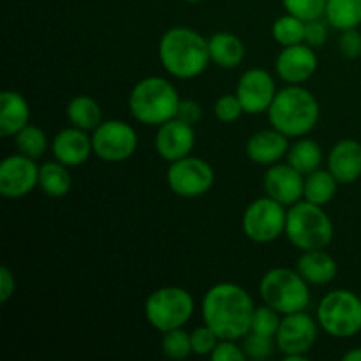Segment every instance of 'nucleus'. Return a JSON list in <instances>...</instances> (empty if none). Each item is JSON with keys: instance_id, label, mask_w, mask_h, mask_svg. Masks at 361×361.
Segmentation results:
<instances>
[{"instance_id": "nucleus-1", "label": "nucleus", "mask_w": 361, "mask_h": 361, "mask_svg": "<svg viewBox=\"0 0 361 361\" xmlns=\"http://www.w3.org/2000/svg\"><path fill=\"white\" fill-rule=\"evenodd\" d=\"M252 298L249 293L233 282L212 286L201 302L204 324L217 334L221 341H238L250 331L254 316Z\"/></svg>"}, {"instance_id": "nucleus-2", "label": "nucleus", "mask_w": 361, "mask_h": 361, "mask_svg": "<svg viewBox=\"0 0 361 361\" xmlns=\"http://www.w3.org/2000/svg\"><path fill=\"white\" fill-rule=\"evenodd\" d=\"M159 60L166 73L180 80H192L212 62L208 39L189 27H173L159 41Z\"/></svg>"}, {"instance_id": "nucleus-3", "label": "nucleus", "mask_w": 361, "mask_h": 361, "mask_svg": "<svg viewBox=\"0 0 361 361\" xmlns=\"http://www.w3.org/2000/svg\"><path fill=\"white\" fill-rule=\"evenodd\" d=\"M271 127L288 137H302L309 134L319 120L317 99L300 85L277 90L274 102L268 109Z\"/></svg>"}, {"instance_id": "nucleus-4", "label": "nucleus", "mask_w": 361, "mask_h": 361, "mask_svg": "<svg viewBox=\"0 0 361 361\" xmlns=\"http://www.w3.org/2000/svg\"><path fill=\"white\" fill-rule=\"evenodd\" d=\"M180 95L175 85L161 76L137 81L129 94L130 115L145 126H162L178 113Z\"/></svg>"}, {"instance_id": "nucleus-5", "label": "nucleus", "mask_w": 361, "mask_h": 361, "mask_svg": "<svg viewBox=\"0 0 361 361\" xmlns=\"http://www.w3.org/2000/svg\"><path fill=\"white\" fill-rule=\"evenodd\" d=\"M286 236L302 252L326 249L334 240V222L323 207L307 200L298 201L288 210Z\"/></svg>"}, {"instance_id": "nucleus-6", "label": "nucleus", "mask_w": 361, "mask_h": 361, "mask_svg": "<svg viewBox=\"0 0 361 361\" xmlns=\"http://www.w3.org/2000/svg\"><path fill=\"white\" fill-rule=\"evenodd\" d=\"M309 282L291 268H271L259 282V295L267 305L282 316L302 312L310 305Z\"/></svg>"}, {"instance_id": "nucleus-7", "label": "nucleus", "mask_w": 361, "mask_h": 361, "mask_svg": "<svg viewBox=\"0 0 361 361\" xmlns=\"http://www.w3.org/2000/svg\"><path fill=\"white\" fill-rule=\"evenodd\" d=\"M194 314V298L187 289L166 286L152 293L145 303V317L155 330L166 331L183 328Z\"/></svg>"}, {"instance_id": "nucleus-8", "label": "nucleus", "mask_w": 361, "mask_h": 361, "mask_svg": "<svg viewBox=\"0 0 361 361\" xmlns=\"http://www.w3.org/2000/svg\"><path fill=\"white\" fill-rule=\"evenodd\" d=\"M317 323L335 338L361 334V298L348 289L330 291L317 307Z\"/></svg>"}, {"instance_id": "nucleus-9", "label": "nucleus", "mask_w": 361, "mask_h": 361, "mask_svg": "<svg viewBox=\"0 0 361 361\" xmlns=\"http://www.w3.org/2000/svg\"><path fill=\"white\" fill-rule=\"evenodd\" d=\"M286 212L284 204L271 200L270 196L252 201L243 212L242 228L247 238L256 243H271L286 233Z\"/></svg>"}, {"instance_id": "nucleus-10", "label": "nucleus", "mask_w": 361, "mask_h": 361, "mask_svg": "<svg viewBox=\"0 0 361 361\" xmlns=\"http://www.w3.org/2000/svg\"><path fill=\"white\" fill-rule=\"evenodd\" d=\"M166 180L169 189L176 196L192 200V197L204 196L214 187L215 173L204 159L187 155L178 161L169 162Z\"/></svg>"}, {"instance_id": "nucleus-11", "label": "nucleus", "mask_w": 361, "mask_h": 361, "mask_svg": "<svg viewBox=\"0 0 361 361\" xmlns=\"http://www.w3.org/2000/svg\"><path fill=\"white\" fill-rule=\"evenodd\" d=\"M92 147L102 161L122 162L136 152L137 134L123 120H106L92 133Z\"/></svg>"}, {"instance_id": "nucleus-12", "label": "nucleus", "mask_w": 361, "mask_h": 361, "mask_svg": "<svg viewBox=\"0 0 361 361\" xmlns=\"http://www.w3.org/2000/svg\"><path fill=\"white\" fill-rule=\"evenodd\" d=\"M317 324L314 317L302 312L286 314L281 321L277 335H275V345L279 351L288 356H307L312 349L317 338Z\"/></svg>"}, {"instance_id": "nucleus-13", "label": "nucleus", "mask_w": 361, "mask_h": 361, "mask_svg": "<svg viewBox=\"0 0 361 361\" xmlns=\"http://www.w3.org/2000/svg\"><path fill=\"white\" fill-rule=\"evenodd\" d=\"M39 168L35 159L13 154L0 164V194L7 200H20L39 185Z\"/></svg>"}, {"instance_id": "nucleus-14", "label": "nucleus", "mask_w": 361, "mask_h": 361, "mask_svg": "<svg viewBox=\"0 0 361 361\" xmlns=\"http://www.w3.org/2000/svg\"><path fill=\"white\" fill-rule=\"evenodd\" d=\"M235 94L242 102V108L247 115H261L270 109L277 95V87L268 71L252 67L242 74Z\"/></svg>"}, {"instance_id": "nucleus-15", "label": "nucleus", "mask_w": 361, "mask_h": 361, "mask_svg": "<svg viewBox=\"0 0 361 361\" xmlns=\"http://www.w3.org/2000/svg\"><path fill=\"white\" fill-rule=\"evenodd\" d=\"M263 187L267 196L279 201L284 207L298 203L305 190V175L293 168L291 164H271L268 166L263 176Z\"/></svg>"}, {"instance_id": "nucleus-16", "label": "nucleus", "mask_w": 361, "mask_h": 361, "mask_svg": "<svg viewBox=\"0 0 361 361\" xmlns=\"http://www.w3.org/2000/svg\"><path fill=\"white\" fill-rule=\"evenodd\" d=\"M319 60L312 46L300 42L295 46H286L275 60V71L279 78L289 85H302L309 81L317 71Z\"/></svg>"}, {"instance_id": "nucleus-17", "label": "nucleus", "mask_w": 361, "mask_h": 361, "mask_svg": "<svg viewBox=\"0 0 361 361\" xmlns=\"http://www.w3.org/2000/svg\"><path fill=\"white\" fill-rule=\"evenodd\" d=\"M194 145H196L194 126L176 116L159 126L155 134V150L168 162H175L190 155Z\"/></svg>"}, {"instance_id": "nucleus-18", "label": "nucleus", "mask_w": 361, "mask_h": 361, "mask_svg": "<svg viewBox=\"0 0 361 361\" xmlns=\"http://www.w3.org/2000/svg\"><path fill=\"white\" fill-rule=\"evenodd\" d=\"M51 152L59 162L69 168H76L88 161V157L94 154V147H92V137L88 136L87 130L73 126L69 129L60 130L53 137Z\"/></svg>"}, {"instance_id": "nucleus-19", "label": "nucleus", "mask_w": 361, "mask_h": 361, "mask_svg": "<svg viewBox=\"0 0 361 361\" xmlns=\"http://www.w3.org/2000/svg\"><path fill=\"white\" fill-rule=\"evenodd\" d=\"M289 137L277 129H264L252 134L245 145V154L254 164H277L289 150Z\"/></svg>"}, {"instance_id": "nucleus-20", "label": "nucleus", "mask_w": 361, "mask_h": 361, "mask_svg": "<svg viewBox=\"0 0 361 361\" xmlns=\"http://www.w3.org/2000/svg\"><path fill=\"white\" fill-rule=\"evenodd\" d=\"M328 169L338 183H353L361 176V143L342 140L328 154Z\"/></svg>"}, {"instance_id": "nucleus-21", "label": "nucleus", "mask_w": 361, "mask_h": 361, "mask_svg": "<svg viewBox=\"0 0 361 361\" xmlns=\"http://www.w3.org/2000/svg\"><path fill=\"white\" fill-rule=\"evenodd\" d=\"M296 270L303 279L312 286L330 284L338 274L337 261L330 256L324 249L305 250L298 257Z\"/></svg>"}, {"instance_id": "nucleus-22", "label": "nucleus", "mask_w": 361, "mask_h": 361, "mask_svg": "<svg viewBox=\"0 0 361 361\" xmlns=\"http://www.w3.org/2000/svg\"><path fill=\"white\" fill-rule=\"evenodd\" d=\"M30 118V106L20 92L6 90L0 95V134L4 137L14 136Z\"/></svg>"}, {"instance_id": "nucleus-23", "label": "nucleus", "mask_w": 361, "mask_h": 361, "mask_svg": "<svg viewBox=\"0 0 361 361\" xmlns=\"http://www.w3.org/2000/svg\"><path fill=\"white\" fill-rule=\"evenodd\" d=\"M210 59L221 69H236L245 59V46L231 32H217L208 39Z\"/></svg>"}, {"instance_id": "nucleus-24", "label": "nucleus", "mask_w": 361, "mask_h": 361, "mask_svg": "<svg viewBox=\"0 0 361 361\" xmlns=\"http://www.w3.org/2000/svg\"><path fill=\"white\" fill-rule=\"evenodd\" d=\"M67 120L71 126L83 130H92L94 133L102 123V109L99 102L90 95H76L69 101L66 108Z\"/></svg>"}, {"instance_id": "nucleus-25", "label": "nucleus", "mask_w": 361, "mask_h": 361, "mask_svg": "<svg viewBox=\"0 0 361 361\" xmlns=\"http://www.w3.org/2000/svg\"><path fill=\"white\" fill-rule=\"evenodd\" d=\"M73 178H71L69 166L59 161H49L39 168V187L49 197H63L71 190Z\"/></svg>"}, {"instance_id": "nucleus-26", "label": "nucleus", "mask_w": 361, "mask_h": 361, "mask_svg": "<svg viewBox=\"0 0 361 361\" xmlns=\"http://www.w3.org/2000/svg\"><path fill=\"white\" fill-rule=\"evenodd\" d=\"M337 178L330 173V169H316L310 175L305 176V190H303V200L310 201L314 204L330 203L337 194Z\"/></svg>"}, {"instance_id": "nucleus-27", "label": "nucleus", "mask_w": 361, "mask_h": 361, "mask_svg": "<svg viewBox=\"0 0 361 361\" xmlns=\"http://www.w3.org/2000/svg\"><path fill=\"white\" fill-rule=\"evenodd\" d=\"M288 162L298 169L302 175H310L323 164V150L319 145L309 137H302L291 145L288 150Z\"/></svg>"}, {"instance_id": "nucleus-28", "label": "nucleus", "mask_w": 361, "mask_h": 361, "mask_svg": "<svg viewBox=\"0 0 361 361\" xmlns=\"http://www.w3.org/2000/svg\"><path fill=\"white\" fill-rule=\"evenodd\" d=\"M324 18L326 23L337 30L358 28L361 25V0H328Z\"/></svg>"}, {"instance_id": "nucleus-29", "label": "nucleus", "mask_w": 361, "mask_h": 361, "mask_svg": "<svg viewBox=\"0 0 361 361\" xmlns=\"http://www.w3.org/2000/svg\"><path fill=\"white\" fill-rule=\"evenodd\" d=\"M271 35L282 48L305 42V21L289 13L284 14L275 20L274 27H271Z\"/></svg>"}, {"instance_id": "nucleus-30", "label": "nucleus", "mask_w": 361, "mask_h": 361, "mask_svg": "<svg viewBox=\"0 0 361 361\" xmlns=\"http://www.w3.org/2000/svg\"><path fill=\"white\" fill-rule=\"evenodd\" d=\"M14 143L20 154L32 159H39L48 150V137L46 133L37 126H25L20 133L14 134Z\"/></svg>"}, {"instance_id": "nucleus-31", "label": "nucleus", "mask_w": 361, "mask_h": 361, "mask_svg": "<svg viewBox=\"0 0 361 361\" xmlns=\"http://www.w3.org/2000/svg\"><path fill=\"white\" fill-rule=\"evenodd\" d=\"M162 355L169 360H185L192 355V342L190 334L183 328L166 331L162 337Z\"/></svg>"}, {"instance_id": "nucleus-32", "label": "nucleus", "mask_w": 361, "mask_h": 361, "mask_svg": "<svg viewBox=\"0 0 361 361\" xmlns=\"http://www.w3.org/2000/svg\"><path fill=\"white\" fill-rule=\"evenodd\" d=\"M281 312L270 305H259L256 307L252 316V323H250V331L257 335H264V337L275 338L277 335L279 326H281Z\"/></svg>"}, {"instance_id": "nucleus-33", "label": "nucleus", "mask_w": 361, "mask_h": 361, "mask_svg": "<svg viewBox=\"0 0 361 361\" xmlns=\"http://www.w3.org/2000/svg\"><path fill=\"white\" fill-rule=\"evenodd\" d=\"M326 2L328 0H282V6L293 16L310 21L324 16Z\"/></svg>"}, {"instance_id": "nucleus-34", "label": "nucleus", "mask_w": 361, "mask_h": 361, "mask_svg": "<svg viewBox=\"0 0 361 361\" xmlns=\"http://www.w3.org/2000/svg\"><path fill=\"white\" fill-rule=\"evenodd\" d=\"M274 341L271 337H264V335H257L249 331L245 335V342H243V351H245L247 360L263 361L270 358L274 355Z\"/></svg>"}, {"instance_id": "nucleus-35", "label": "nucleus", "mask_w": 361, "mask_h": 361, "mask_svg": "<svg viewBox=\"0 0 361 361\" xmlns=\"http://www.w3.org/2000/svg\"><path fill=\"white\" fill-rule=\"evenodd\" d=\"M219 341L221 338L217 337L212 328H208L207 324L196 328V330L190 331V342H192V353L197 356H208L214 353V349L217 348Z\"/></svg>"}, {"instance_id": "nucleus-36", "label": "nucleus", "mask_w": 361, "mask_h": 361, "mask_svg": "<svg viewBox=\"0 0 361 361\" xmlns=\"http://www.w3.org/2000/svg\"><path fill=\"white\" fill-rule=\"evenodd\" d=\"M214 111H215V116L224 123L236 122V120L245 113L242 108V102H240V99L236 97V94L235 95L226 94L222 95V97H219L214 106Z\"/></svg>"}, {"instance_id": "nucleus-37", "label": "nucleus", "mask_w": 361, "mask_h": 361, "mask_svg": "<svg viewBox=\"0 0 361 361\" xmlns=\"http://www.w3.org/2000/svg\"><path fill=\"white\" fill-rule=\"evenodd\" d=\"M338 49L345 59L361 56V32L358 28L342 30V35L338 37Z\"/></svg>"}, {"instance_id": "nucleus-38", "label": "nucleus", "mask_w": 361, "mask_h": 361, "mask_svg": "<svg viewBox=\"0 0 361 361\" xmlns=\"http://www.w3.org/2000/svg\"><path fill=\"white\" fill-rule=\"evenodd\" d=\"M214 361H245L247 355L236 341H219L217 348L210 355Z\"/></svg>"}, {"instance_id": "nucleus-39", "label": "nucleus", "mask_w": 361, "mask_h": 361, "mask_svg": "<svg viewBox=\"0 0 361 361\" xmlns=\"http://www.w3.org/2000/svg\"><path fill=\"white\" fill-rule=\"evenodd\" d=\"M328 39V27L321 18L317 20L305 21V44L312 48H319L326 42Z\"/></svg>"}, {"instance_id": "nucleus-40", "label": "nucleus", "mask_w": 361, "mask_h": 361, "mask_svg": "<svg viewBox=\"0 0 361 361\" xmlns=\"http://www.w3.org/2000/svg\"><path fill=\"white\" fill-rule=\"evenodd\" d=\"M176 118L183 120V122L190 123V126H196L203 118V108L194 99H182L178 106V113H176Z\"/></svg>"}, {"instance_id": "nucleus-41", "label": "nucleus", "mask_w": 361, "mask_h": 361, "mask_svg": "<svg viewBox=\"0 0 361 361\" xmlns=\"http://www.w3.org/2000/svg\"><path fill=\"white\" fill-rule=\"evenodd\" d=\"M14 289H16L14 275L11 274L9 268L2 267L0 268V303L9 302L11 296L14 295Z\"/></svg>"}, {"instance_id": "nucleus-42", "label": "nucleus", "mask_w": 361, "mask_h": 361, "mask_svg": "<svg viewBox=\"0 0 361 361\" xmlns=\"http://www.w3.org/2000/svg\"><path fill=\"white\" fill-rule=\"evenodd\" d=\"M344 361H361V348L358 349H353V351L345 353L344 358H342Z\"/></svg>"}, {"instance_id": "nucleus-43", "label": "nucleus", "mask_w": 361, "mask_h": 361, "mask_svg": "<svg viewBox=\"0 0 361 361\" xmlns=\"http://www.w3.org/2000/svg\"><path fill=\"white\" fill-rule=\"evenodd\" d=\"M183 2H187V4H200V2H203V0H183Z\"/></svg>"}]
</instances>
